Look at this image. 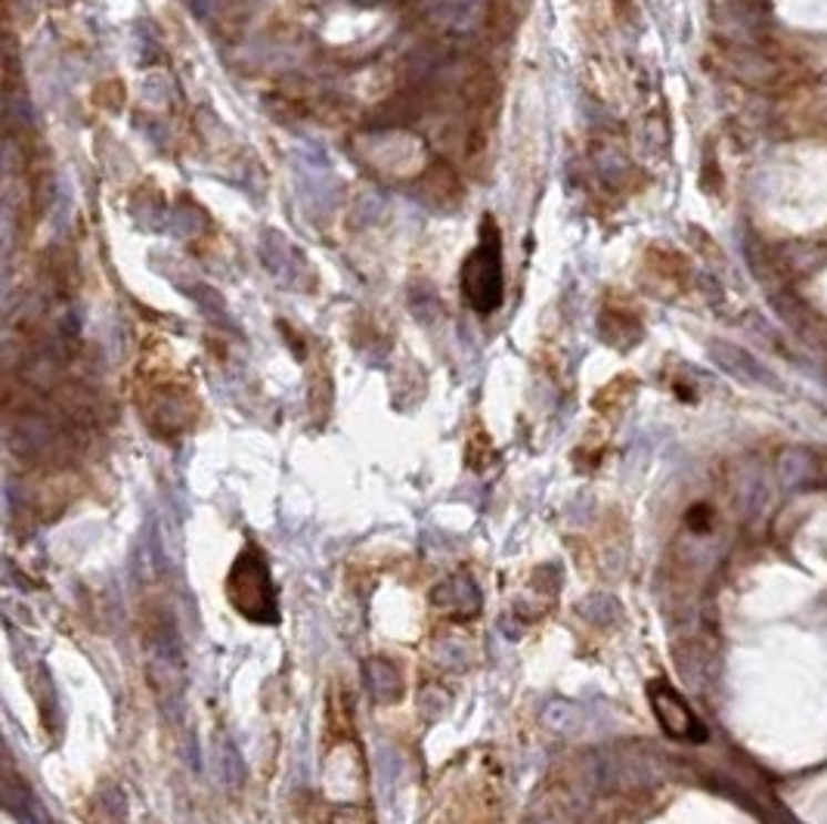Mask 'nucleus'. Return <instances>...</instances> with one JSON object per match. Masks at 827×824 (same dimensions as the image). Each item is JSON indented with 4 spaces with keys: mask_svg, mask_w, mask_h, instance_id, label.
<instances>
[{
    "mask_svg": "<svg viewBox=\"0 0 827 824\" xmlns=\"http://www.w3.org/2000/svg\"><path fill=\"white\" fill-rule=\"evenodd\" d=\"M502 236L499 226L487 217L481 226V240L474 245V252L468 255L466 267H462V295H466L468 307L478 314H493L502 304Z\"/></svg>",
    "mask_w": 827,
    "mask_h": 824,
    "instance_id": "nucleus-1",
    "label": "nucleus"
},
{
    "mask_svg": "<svg viewBox=\"0 0 827 824\" xmlns=\"http://www.w3.org/2000/svg\"><path fill=\"white\" fill-rule=\"evenodd\" d=\"M363 675H366V689L376 698L378 704H394L400 698V673L388 660L372 658L363 663Z\"/></svg>",
    "mask_w": 827,
    "mask_h": 824,
    "instance_id": "nucleus-6",
    "label": "nucleus"
},
{
    "mask_svg": "<svg viewBox=\"0 0 827 824\" xmlns=\"http://www.w3.org/2000/svg\"><path fill=\"white\" fill-rule=\"evenodd\" d=\"M226 596L242 617L264 623V627L276 623V589H273L270 568L255 546H248L236 558V564L226 577Z\"/></svg>",
    "mask_w": 827,
    "mask_h": 824,
    "instance_id": "nucleus-2",
    "label": "nucleus"
},
{
    "mask_svg": "<svg viewBox=\"0 0 827 824\" xmlns=\"http://www.w3.org/2000/svg\"><path fill=\"white\" fill-rule=\"evenodd\" d=\"M435 604L452 617H471L481 608V592L468 577H452L435 589Z\"/></svg>",
    "mask_w": 827,
    "mask_h": 824,
    "instance_id": "nucleus-5",
    "label": "nucleus"
},
{
    "mask_svg": "<svg viewBox=\"0 0 827 824\" xmlns=\"http://www.w3.org/2000/svg\"><path fill=\"white\" fill-rule=\"evenodd\" d=\"M647 698H651V710H654V716L661 722V729L670 734V737L688 741V744L707 741L704 722L697 720V713H694L692 706H688V701H685L673 685H666V682H651V685H647Z\"/></svg>",
    "mask_w": 827,
    "mask_h": 824,
    "instance_id": "nucleus-4",
    "label": "nucleus"
},
{
    "mask_svg": "<svg viewBox=\"0 0 827 824\" xmlns=\"http://www.w3.org/2000/svg\"><path fill=\"white\" fill-rule=\"evenodd\" d=\"M146 673L159 701H181L183 694V651L174 630H155L146 642Z\"/></svg>",
    "mask_w": 827,
    "mask_h": 824,
    "instance_id": "nucleus-3",
    "label": "nucleus"
},
{
    "mask_svg": "<svg viewBox=\"0 0 827 824\" xmlns=\"http://www.w3.org/2000/svg\"><path fill=\"white\" fill-rule=\"evenodd\" d=\"M217 765H221V779L229 787H239L242 775H245V765H242L239 753L229 741H217Z\"/></svg>",
    "mask_w": 827,
    "mask_h": 824,
    "instance_id": "nucleus-7",
    "label": "nucleus"
}]
</instances>
